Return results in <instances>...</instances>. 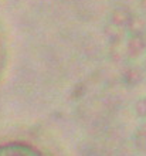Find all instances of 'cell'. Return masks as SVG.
I'll return each mask as SVG.
<instances>
[{
    "label": "cell",
    "instance_id": "cell-1",
    "mask_svg": "<svg viewBox=\"0 0 146 156\" xmlns=\"http://www.w3.org/2000/svg\"><path fill=\"white\" fill-rule=\"evenodd\" d=\"M125 53L130 60H138L146 53V36L145 34H130L125 44Z\"/></svg>",
    "mask_w": 146,
    "mask_h": 156
},
{
    "label": "cell",
    "instance_id": "cell-2",
    "mask_svg": "<svg viewBox=\"0 0 146 156\" xmlns=\"http://www.w3.org/2000/svg\"><path fill=\"white\" fill-rule=\"evenodd\" d=\"M145 68L136 64H130L122 73V81L128 87H138L145 80Z\"/></svg>",
    "mask_w": 146,
    "mask_h": 156
},
{
    "label": "cell",
    "instance_id": "cell-3",
    "mask_svg": "<svg viewBox=\"0 0 146 156\" xmlns=\"http://www.w3.org/2000/svg\"><path fill=\"white\" fill-rule=\"evenodd\" d=\"M134 19V14L129 9L126 7H115L109 14V23L111 26H114L116 29L126 30V27L129 26L130 20Z\"/></svg>",
    "mask_w": 146,
    "mask_h": 156
},
{
    "label": "cell",
    "instance_id": "cell-4",
    "mask_svg": "<svg viewBox=\"0 0 146 156\" xmlns=\"http://www.w3.org/2000/svg\"><path fill=\"white\" fill-rule=\"evenodd\" d=\"M0 156H41L33 148L19 144H10L0 146Z\"/></svg>",
    "mask_w": 146,
    "mask_h": 156
},
{
    "label": "cell",
    "instance_id": "cell-5",
    "mask_svg": "<svg viewBox=\"0 0 146 156\" xmlns=\"http://www.w3.org/2000/svg\"><path fill=\"white\" fill-rule=\"evenodd\" d=\"M125 31H128L130 34H145L146 33V21L142 17H135L130 20L129 26L126 27Z\"/></svg>",
    "mask_w": 146,
    "mask_h": 156
},
{
    "label": "cell",
    "instance_id": "cell-6",
    "mask_svg": "<svg viewBox=\"0 0 146 156\" xmlns=\"http://www.w3.org/2000/svg\"><path fill=\"white\" fill-rule=\"evenodd\" d=\"M134 111L139 118H146V97L139 98L134 105Z\"/></svg>",
    "mask_w": 146,
    "mask_h": 156
},
{
    "label": "cell",
    "instance_id": "cell-7",
    "mask_svg": "<svg viewBox=\"0 0 146 156\" xmlns=\"http://www.w3.org/2000/svg\"><path fill=\"white\" fill-rule=\"evenodd\" d=\"M139 7H141V10L143 13H146V0H141L139 2Z\"/></svg>",
    "mask_w": 146,
    "mask_h": 156
},
{
    "label": "cell",
    "instance_id": "cell-8",
    "mask_svg": "<svg viewBox=\"0 0 146 156\" xmlns=\"http://www.w3.org/2000/svg\"><path fill=\"white\" fill-rule=\"evenodd\" d=\"M143 68H145V71H146V54H145V60H143Z\"/></svg>",
    "mask_w": 146,
    "mask_h": 156
}]
</instances>
